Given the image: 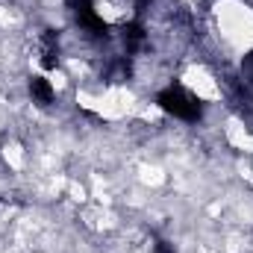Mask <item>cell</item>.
Returning a JSON list of instances; mask_svg holds the SVG:
<instances>
[{
	"label": "cell",
	"instance_id": "cell-1",
	"mask_svg": "<svg viewBox=\"0 0 253 253\" xmlns=\"http://www.w3.org/2000/svg\"><path fill=\"white\" fill-rule=\"evenodd\" d=\"M156 100H159V106H162L165 112H171L174 118H183V121H197V118H200V100L191 97L189 91L177 88V85L159 91Z\"/></svg>",
	"mask_w": 253,
	"mask_h": 253
},
{
	"label": "cell",
	"instance_id": "cell-2",
	"mask_svg": "<svg viewBox=\"0 0 253 253\" xmlns=\"http://www.w3.org/2000/svg\"><path fill=\"white\" fill-rule=\"evenodd\" d=\"M74 12H77V21H80V27H85V30H91L94 36H106V24L97 18V12H94V3L91 0H74Z\"/></svg>",
	"mask_w": 253,
	"mask_h": 253
},
{
	"label": "cell",
	"instance_id": "cell-3",
	"mask_svg": "<svg viewBox=\"0 0 253 253\" xmlns=\"http://www.w3.org/2000/svg\"><path fill=\"white\" fill-rule=\"evenodd\" d=\"M56 62H59V39H56L53 30H47L44 39H42V65L56 68Z\"/></svg>",
	"mask_w": 253,
	"mask_h": 253
},
{
	"label": "cell",
	"instance_id": "cell-4",
	"mask_svg": "<svg viewBox=\"0 0 253 253\" xmlns=\"http://www.w3.org/2000/svg\"><path fill=\"white\" fill-rule=\"evenodd\" d=\"M30 94H33V100H36L39 106L53 103V88H50V83H47L44 77H33V80H30Z\"/></svg>",
	"mask_w": 253,
	"mask_h": 253
},
{
	"label": "cell",
	"instance_id": "cell-5",
	"mask_svg": "<svg viewBox=\"0 0 253 253\" xmlns=\"http://www.w3.org/2000/svg\"><path fill=\"white\" fill-rule=\"evenodd\" d=\"M124 44H126L129 53H135V50L144 44V30H141L138 24H129V27L124 30Z\"/></svg>",
	"mask_w": 253,
	"mask_h": 253
},
{
	"label": "cell",
	"instance_id": "cell-6",
	"mask_svg": "<svg viewBox=\"0 0 253 253\" xmlns=\"http://www.w3.org/2000/svg\"><path fill=\"white\" fill-rule=\"evenodd\" d=\"M156 253H174L168 245H156Z\"/></svg>",
	"mask_w": 253,
	"mask_h": 253
}]
</instances>
